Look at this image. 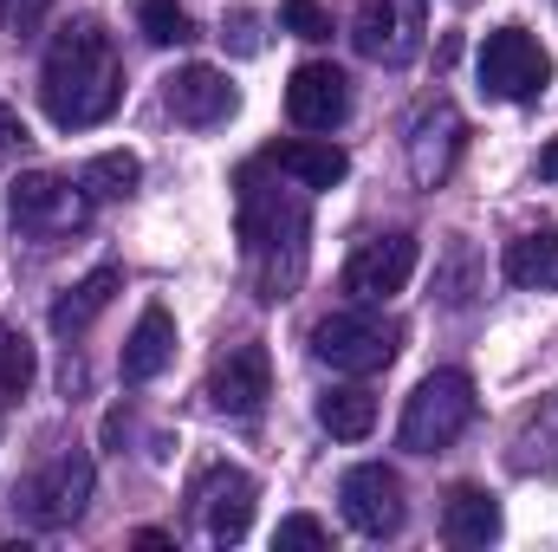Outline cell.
<instances>
[{
    "mask_svg": "<svg viewBox=\"0 0 558 552\" xmlns=\"http://www.w3.org/2000/svg\"><path fill=\"white\" fill-rule=\"evenodd\" d=\"M539 176H546V182H558V137L539 149Z\"/></svg>",
    "mask_w": 558,
    "mask_h": 552,
    "instance_id": "obj_31",
    "label": "cell"
},
{
    "mask_svg": "<svg viewBox=\"0 0 558 552\" xmlns=\"http://www.w3.org/2000/svg\"><path fill=\"white\" fill-rule=\"evenodd\" d=\"M274 547L279 552H318V547H331V533H325V520H312V514H286L274 527Z\"/></svg>",
    "mask_w": 558,
    "mask_h": 552,
    "instance_id": "obj_26",
    "label": "cell"
},
{
    "mask_svg": "<svg viewBox=\"0 0 558 552\" xmlns=\"http://www.w3.org/2000/svg\"><path fill=\"white\" fill-rule=\"evenodd\" d=\"M267 397H274V358H267V345H234L228 358H215L208 404L221 416H254Z\"/></svg>",
    "mask_w": 558,
    "mask_h": 552,
    "instance_id": "obj_13",
    "label": "cell"
},
{
    "mask_svg": "<svg viewBox=\"0 0 558 552\" xmlns=\"http://www.w3.org/2000/svg\"><path fill=\"white\" fill-rule=\"evenodd\" d=\"M46 13H52V0H0V33L20 39V33H33Z\"/></svg>",
    "mask_w": 558,
    "mask_h": 552,
    "instance_id": "obj_28",
    "label": "cell"
},
{
    "mask_svg": "<svg viewBox=\"0 0 558 552\" xmlns=\"http://www.w3.org/2000/svg\"><path fill=\"white\" fill-rule=\"evenodd\" d=\"M481 397H474V377L468 371H428L410 404H403V422H397V442L410 455H441L448 442H461V429L474 422Z\"/></svg>",
    "mask_w": 558,
    "mask_h": 552,
    "instance_id": "obj_3",
    "label": "cell"
},
{
    "mask_svg": "<svg viewBox=\"0 0 558 552\" xmlns=\"http://www.w3.org/2000/svg\"><path fill=\"white\" fill-rule=\"evenodd\" d=\"M422 248L416 235H371V241H357V254L344 261V292L357 299V305H384V299H397L410 274H416Z\"/></svg>",
    "mask_w": 558,
    "mask_h": 552,
    "instance_id": "obj_10",
    "label": "cell"
},
{
    "mask_svg": "<svg viewBox=\"0 0 558 552\" xmlns=\"http://www.w3.org/2000/svg\"><path fill=\"white\" fill-rule=\"evenodd\" d=\"M397 351H403V325L371 305H351V312H331L312 325V358L344 377H371V371L397 364Z\"/></svg>",
    "mask_w": 558,
    "mask_h": 552,
    "instance_id": "obj_5",
    "label": "cell"
},
{
    "mask_svg": "<svg viewBox=\"0 0 558 552\" xmlns=\"http://www.w3.org/2000/svg\"><path fill=\"white\" fill-rule=\"evenodd\" d=\"M169 358H175V319H169V305H143V319L131 325V338H124V384L162 377Z\"/></svg>",
    "mask_w": 558,
    "mask_h": 552,
    "instance_id": "obj_18",
    "label": "cell"
},
{
    "mask_svg": "<svg viewBox=\"0 0 558 552\" xmlns=\"http://www.w3.org/2000/svg\"><path fill=\"white\" fill-rule=\"evenodd\" d=\"M513 468L520 475H558V391L539 397V410L520 416V429H513Z\"/></svg>",
    "mask_w": 558,
    "mask_h": 552,
    "instance_id": "obj_20",
    "label": "cell"
},
{
    "mask_svg": "<svg viewBox=\"0 0 558 552\" xmlns=\"http://www.w3.org/2000/svg\"><path fill=\"white\" fill-rule=\"evenodd\" d=\"M195 514H202V533L215 540V547H234V540H247V527H254V475H241V468H228V461H215L202 481H195Z\"/></svg>",
    "mask_w": 558,
    "mask_h": 552,
    "instance_id": "obj_11",
    "label": "cell"
},
{
    "mask_svg": "<svg viewBox=\"0 0 558 552\" xmlns=\"http://www.w3.org/2000/svg\"><path fill=\"white\" fill-rule=\"evenodd\" d=\"M137 26H143L149 46H182V39H195V20H189L182 0H137Z\"/></svg>",
    "mask_w": 558,
    "mask_h": 552,
    "instance_id": "obj_24",
    "label": "cell"
},
{
    "mask_svg": "<svg viewBox=\"0 0 558 552\" xmlns=\"http://www.w3.org/2000/svg\"><path fill=\"white\" fill-rule=\"evenodd\" d=\"M279 26H286L292 39H331V13H325L318 0H286V7H279Z\"/></svg>",
    "mask_w": 558,
    "mask_h": 552,
    "instance_id": "obj_27",
    "label": "cell"
},
{
    "mask_svg": "<svg viewBox=\"0 0 558 552\" xmlns=\"http://www.w3.org/2000/svg\"><path fill=\"white\" fill-rule=\"evenodd\" d=\"M162 105H169L175 124L208 131V124H228V118H234L241 92H234L228 72H215V65H175V72L162 79Z\"/></svg>",
    "mask_w": 558,
    "mask_h": 552,
    "instance_id": "obj_12",
    "label": "cell"
},
{
    "mask_svg": "<svg viewBox=\"0 0 558 552\" xmlns=\"http://www.w3.org/2000/svg\"><path fill=\"white\" fill-rule=\"evenodd\" d=\"M312 189L292 182H260V169L241 176V254H247V274H254V292L279 305L292 299V286L305 279V235H312Z\"/></svg>",
    "mask_w": 558,
    "mask_h": 552,
    "instance_id": "obj_2",
    "label": "cell"
},
{
    "mask_svg": "<svg viewBox=\"0 0 558 552\" xmlns=\"http://www.w3.org/2000/svg\"><path fill=\"white\" fill-rule=\"evenodd\" d=\"M441 540L461 547V552L494 547V540H500V501H494L487 488H454L448 507H441Z\"/></svg>",
    "mask_w": 558,
    "mask_h": 552,
    "instance_id": "obj_17",
    "label": "cell"
},
{
    "mask_svg": "<svg viewBox=\"0 0 558 552\" xmlns=\"http://www.w3.org/2000/svg\"><path fill=\"white\" fill-rule=\"evenodd\" d=\"M461 143H468V124H461V111H454L448 98H435V105L422 111L416 124H410V176H416V189H435V182H448V169H454Z\"/></svg>",
    "mask_w": 558,
    "mask_h": 552,
    "instance_id": "obj_15",
    "label": "cell"
},
{
    "mask_svg": "<svg viewBox=\"0 0 558 552\" xmlns=\"http://www.w3.org/2000/svg\"><path fill=\"white\" fill-rule=\"evenodd\" d=\"M546 85H553V52L526 26H494L481 39V92H494L507 105H533Z\"/></svg>",
    "mask_w": 558,
    "mask_h": 552,
    "instance_id": "obj_6",
    "label": "cell"
},
{
    "mask_svg": "<svg viewBox=\"0 0 558 552\" xmlns=\"http://www.w3.org/2000/svg\"><path fill=\"white\" fill-rule=\"evenodd\" d=\"M92 455H78V448H65V455H52L46 468H33L20 488H13V507L33 520V527H72L78 514H85V501H92Z\"/></svg>",
    "mask_w": 558,
    "mask_h": 552,
    "instance_id": "obj_7",
    "label": "cell"
},
{
    "mask_svg": "<svg viewBox=\"0 0 558 552\" xmlns=\"http://www.w3.org/2000/svg\"><path fill=\"white\" fill-rule=\"evenodd\" d=\"M137 156H131V149H105V156H92V163H85V176H78V182H85V195H131V189H137Z\"/></svg>",
    "mask_w": 558,
    "mask_h": 552,
    "instance_id": "obj_25",
    "label": "cell"
},
{
    "mask_svg": "<svg viewBox=\"0 0 558 552\" xmlns=\"http://www.w3.org/2000/svg\"><path fill=\"white\" fill-rule=\"evenodd\" d=\"M118 286H124V274H118V267H98V274H85L72 292H59V299H52L46 325H52L59 338H78V332H85V325H92V319H98V312L118 299Z\"/></svg>",
    "mask_w": 558,
    "mask_h": 552,
    "instance_id": "obj_19",
    "label": "cell"
},
{
    "mask_svg": "<svg viewBox=\"0 0 558 552\" xmlns=\"http://www.w3.org/2000/svg\"><path fill=\"white\" fill-rule=\"evenodd\" d=\"M7 215H13V228H20L26 241L52 248V241H72V235L92 221V195H85V182H72V176L26 169V176H13V189H7Z\"/></svg>",
    "mask_w": 558,
    "mask_h": 552,
    "instance_id": "obj_4",
    "label": "cell"
},
{
    "mask_svg": "<svg viewBox=\"0 0 558 552\" xmlns=\"http://www.w3.org/2000/svg\"><path fill=\"white\" fill-rule=\"evenodd\" d=\"M428 39V13L422 0H364L357 20H351V46L371 59V65H410Z\"/></svg>",
    "mask_w": 558,
    "mask_h": 552,
    "instance_id": "obj_9",
    "label": "cell"
},
{
    "mask_svg": "<svg viewBox=\"0 0 558 552\" xmlns=\"http://www.w3.org/2000/svg\"><path fill=\"white\" fill-rule=\"evenodd\" d=\"M20 143H26V124H20V118H13V111L0 105V163H7V156H13Z\"/></svg>",
    "mask_w": 558,
    "mask_h": 552,
    "instance_id": "obj_29",
    "label": "cell"
},
{
    "mask_svg": "<svg viewBox=\"0 0 558 552\" xmlns=\"http://www.w3.org/2000/svg\"><path fill=\"white\" fill-rule=\"evenodd\" d=\"M39 105L59 131H92L124 105V59L98 20H65L39 65Z\"/></svg>",
    "mask_w": 558,
    "mask_h": 552,
    "instance_id": "obj_1",
    "label": "cell"
},
{
    "mask_svg": "<svg viewBox=\"0 0 558 552\" xmlns=\"http://www.w3.org/2000/svg\"><path fill=\"white\" fill-rule=\"evenodd\" d=\"M33 371H39V358H33V345H26V332H7V325H0V410L26 397Z\"/></svg>",
    "mask_w": 558,
    "mask_h": 552,
    "instance_id": "obj_23",
    "label": "cell"
},
{
    "mask_svg": "<svg viewBox=\"0 0 558 552\" xmlns=\"http://www.w3.org/2000/svg\"><path fill=\"white\" fill-rule=\"evenodd\" d=\"M500 267H507L513 286H526V292H558V228L507 241V261Z\"/></svg>",
    "mask_w": 558,
    "mask_h": 552,
    "instance_id": "obj_21",
    "label": "cell"
},
{
    "mask_svg": "<svg viewBox=\"0 0 558 552\" xmlns=\"http://www.w3.org/2000/svg\"><path fill=\"white\" fill-rule=\"evenodd\" d=\"M286 118L299 124V131H338L344 118H351V79L338 72V65H299L292 72V85H286Z\"/></svg>",
    "mask_w": 558,
    "mask_h": 552,
    "instance_id": "obj_14",
    "label": "cell"
},
{
    "mask_svg": "<svg viewBox=\"0 0 558 552\" xmlns=\"http://www.w3.org/2000/svg\"><path fill=\"white\" fill-rule=\"evenodd\" d=\"M234 46H241V52H260V39H254V13H234Z\"/></svg>",
    "mask_w": 558,
    "mask_h": 552,
    "instance_id": "obj_30",
    "label": "cell"
},
{
    "mask_svg": "<svg viewBox=\"0 0 558 552\" xmlns=\"http://www.w3.org/2000/svg\"><path fill=\"white\" fill-rule=\"evenodd\" d=\"M338 507H344L351 533H364V540H390V533H403V520H410L403 475H397L390 461H357V468L338 481Z\"/></svg>",
    "mask_w": 558,
    "mask_h": 552,
    "instance_id": "obj_8",
    "label": "cell"
},
{
    "mask_svg": "<svg viewBox=\"0 0 558 552\" xmlns=\"http://www.w3.org/2000/svg\"><path fill=\"white\" fill-rule=\"evenodd\" d=\"M318 422H325V435H338V442H364V435L377 429V397H371L364 384H338V391L318 397Z\"/></svg>",
    "mask_w": 558,
    "mask_h": 552,
    "instance_id": "obj_22",
    "label": "cell"
},
{
    "mask_svg": "<svg viewBox=\"0 0 558 552\" xmlns=\"http://www.w3.org/2000/svg\"><path fill=\"white\" fill-rule=\"evenodd\" d=\"M260 163H267V169H279V176H292V182H305V189H338V182L351 176V156H344L331 137L267 143V156H260Z\"/></svg>",
    "mask_w": 558,
    "mask_h": 552,
    "instance_id": "obj_16",
    "label": "cell"
}]
</instances>
